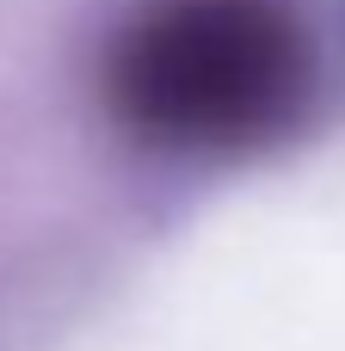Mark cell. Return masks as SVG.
<instances>
[{"label":"cell","mask_w":345,"mask_h":351,"mask_svg":"<svg viewBox=\"0 0 345 351\" xmlns=\"http://www.w3.org/2000/svg\"><path fill=\"white\" fill-rule=\"evenodd\" d=\"M309 93V43L284 0H160L117 56L111 99L167 148H247L278 136Z\"/></svg>","instance_id":"obj_1"}]
</instances>
